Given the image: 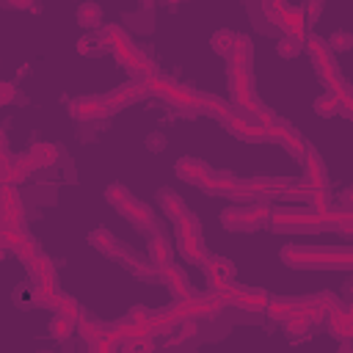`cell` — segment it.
<instances>
[{
	"mask_svg": "<svg viewBox=\"0 0 353 353\" xmlns=\"http://www.w3.org/2000/svg\"><path fill=\"white\" fill-rule=\"evenodd\" d=\"M281 262L295 270H347L353 268V251L347 245L339 248H317V245H284Z\"/></svg>",
	"mask_w": 353,
	"mask_h": 353,
	"instance_id": "cell-1",
	"label": "cell"
},
{
	"mask_svg": "<svg viewBox=\"0 0 353 353\" xmlns=\"http://www.w3.org/2000/svg\"><path fill=\"white\" fill-rule=\"evenodd\" d=\"M270 229L279 234H320L325 226L314 215L312 207H276L268 218Z\"/></svg>",
	"mask_w": 353,
	"mask_h": 353,
	"instance_id": "cell-2",
	"label": "cell"
},
{
	"mask_svg": "<svg viewBox=\"0 0 353 353\" xmlns=\"http://www.w3.org/2000/svg\"><path fill=\"white\" fill-rule=\"evenodd\" d=\"M303 47L309 50V58H312V63H314L317 77L323 80V85H325L331 94H334L336 88H342L345 80H342V72H339V66H336V61H334V50L328 47V41H325L323 36H317V33H306Z\"/></svg>",
	"mask_w": 353,
	"mask_h": 353,
	"instance_id": "cell-3",
	"label": "cell"
},
{
	"mask_svg": "<svg viewBox=\"0 0 353 353\" xmlns=\"http://www.w3.org/2000/svg\"><path fill=\"white\" fill-rule=\"evenodd\" d=\"M268 218H270L268 201H245V204L226 207L221 212V226L229 232H256L268 223Z\"/></svg>",
	"mask_w": 353,
	"mask_h": 353,
	"instance_id": "cell-4",
	"label": "cell"
},
{
	"mask_svg": "<svg viewBox=\"0 0 353 353\" xmlns=\"http://www.w3.org/2000/svg\"><path fill=\"white\" fill-rule=\"evenodd\" d=\"M229 94H232V108H234V113H240V116H245V119H254V116L262 110V99H259L256 91H254L251 69L229 66Z\"/></svg>",
	"mask_w": 353,
	"mask_h": 353,
	"instance_id": "cell-5",
	"label": "cell"
},
{
	"mask_svg": "<svg viewBox=\"0 0 353 353\" xmlns=\"http://www.w3.org/2000/svg\"><path fill=\"white\" fill-rule=\"evenodd\" d=\"M174 226H176V251H179V256L190 265H201L207 259V248H204V240H201L199 218L188 210L179 221H174Z\"/></svg>",
	"mask_w": 353,
	"mask_h": 353,
	"instance_id": "cell-6",
	"label": "cell"
},
{
	"mask_svg": "<svg viewBox=\"0 0 353 353\" xmlns=\"http://www.w3.org/2000/svg\"><path fill=\"white\" fill-rule=\"evenodd\" d=\"M143 80H146L149 94L165 99L168 105L179 108V110H193V108H199V91H193L190 85H182V83H176V80H171V77H165V74H157V72L149 74V77H143Z\"/></svg>",
	"mask_w": 353,
	"mask_h": 353,
	"instance_id": "cell-7",
	"label": "cell"
},
{
	"mask_svg": "<svg viewBox=\"0 0 353 353\" xmlns=\"http://www.w3.org/2000/svg\"><path fill=\"white\" fill-rule=\"evenodd\" d=\"M99 41H102V47L105 50H110L113 52V58L124 66L127 63V58L135 52V44H132V36L121 28V25H102L99 28Z\"/></svg>",
	"mask_w": 353,
	"mask_h": 353,
	"instance_id": "cell-8",
	"label": "cell"
},
{
	"mask_svg": "<svg viewBox=\"0 0 353 353\" xmlns=\"http://www.w3.org/2000/svg\"><path fill=\"white\" fill-rule=\"evenodd\" d=\"M110 113L116 110L105 97H77L69 102V116L74 121H97V119H108Z\"/></svg>",
	"mask_w": 353,
	"mask_h": 353,
	"instance_id": "cell-9",
	"label": "cell"
},
{
	"mask_svg": "<svg viewBox=\"0 0 353 353\" xmlns=\"http://www.w3.org/2000/svg\"><path fill=\"white\" fill-rule=\"evenodd\" d=\"M301 160H303V185L309 190H325L328 188V171H325V163L312 143H306Z\"/></svg>",
	"mask_w": 353,
	"mask_h": 353,
	"instance_id": "cell-10",
	"label": "cell"
},
{
	"mask_svg": "<svg viewBox=\"0 0 353 353\" xmlns=\"http://www.w3.org/2000/svg\"><path fill=\"white\" fill-rule=\"evenodd\" d=\"M28 276H30V281H33V287H41V290H58V273H55V265H52V259L47 256V254H36V256H30L28 262Z\"/></svg>",
	"mask_w": 353,
	"mask_h": 353,
	"instance_id": "cell-11",
	"label": "cell"
},
{
	"mask_svg": "<svg viewBox=\"0 0 353 353\" xmlns=\"http://www.w3.org/2000/svg\"><path fill=\"white\" fill-rule=\"evenodd\" d=\"M146 97H149L146 80L135 77V80H127V83H121L119 88H113V91H110L105 99L110 102V108H113V110H121V108L135 105V102H141V99H146Z\"/></svg>",
	"mask_w": 353,
	"mask_h": 353,
	"instance_id": "cell-12",
	"label": "cell"
},
{
	"mask_svg": "<svg viewBox=\"0 0 353 353\" xmlns=\"http://www.w3.org/2000/svg\"><path fill=\"white\" fill-rule=\"evenodd\" d=\"M284 36H298V39H306V22H303V6H281L276 11V17L270 19Z\"/></svg>",
	"mask_w": 353,
	"mask_h": 353,
	"instance_id": "cell-13",
	"label": "cell"
},
{
	"mask_svg": "<svg viewBox=\"0 0 353 353\" xmlns=\"http://www.w3.org/2000/svg\"><path fill=\"white\" fill-rule=\"evenodd\" d=\"M223 124H226V130H229L237 141H243V143H265V130H262L254 119H245V116H240V113H232Z\"/></svg>",
	"mask_w": 353,
	"mask_h": 353,
	"instance_id": "cell-14",
	"label": "cell"
},
{
	"mask_svg": "<svg viewBox=\"0 0 353 353\" xmlns=\"http://www.w3.org/2000/svg\"><path fill=\"white\" fill-rule=\"evenodd\" d=\"M116 210H119V215H124V218H127L130 223H135L138 229L152 232V226H154V212H152L149 204H143V201H138L135 196H130V199L121 201Z\"/></svg>",
	"mask_w": 353,
	"mask_h": 353,
	"instance_id": "cell-15",
	"label": "cell"
},
{
	"mask_svg": "<svg viewBox=\"0 0 353 353\" xmlns=\"http://www.w3.org/2000/svg\"><path fill=\"white\" fill-rule=\"evenodd\" d=\"M325 325L328 334L339 342H350L353 339V309L350 306H336L334 312L325 314Z\"/></svg>",
	"mask_w": 353,
	"mask_h": 353,
	"instance_id": "cell-16",
	"label": "cell"
},
{
	"mask_svg": "<svg viewBox=\"0 0 353 353\" xmlns=\"http://www.w3.org/2000/svg\"><path fill=\"white\" fill-rule=\"evenodd\" d=\"M58 154H61V149H58L55 143H50V141H36V143L22 154V163H25L30 171H39V168L52 165V163L58 160Z\"/></svg>",
	"mask_w": 353,
	"mask_h": 353,
	"instance_id": "cell-17",
	"label": "cell"
},
{
	"mask_svg": "<svg viewBox=\"0 0 353 353\" xmlns=\"http://www.w3.org/2000/svg\"><path fill=\"white\" fill-rule=\"evenodd\" d=\"M174 171H176V176H179L182 182L196 185V188L212 174V168H210L204 160H199V157H179V160L174 163Z\"/></svg>",
	"mask_w": 353,
	"mask_h": 353,
	"instance_id": "cell-18",
	"label": "cell"
},
{
	"mask_svg": "<svg viewBox=\"0 0 353 353\" xmlns=\"http://www.w3.org/2000/svg\"><path fill=\"white\" fill-rule=\"evenodd\" d=\"M157 276H160V281L168 287V292L174 295V298H185V295H190L193 292V287H190V279H188V273L179 268V265H165V268H160L157 270Z\"/></svg>",
	"mask_w": 353,
	"mask_h": 353,
	"instance_id": "cell-19",
	"label": "cell"
},
{
	"mask_svg": "<svg viewBox=\"0 0 353 353\" xmlns=\"http://www.w3.org/2000/svg\"><path fill=\"white\" fill-rule=\"evenodd\" d=\"M88 243H91L99 254H105V256H110V259H127V248L119 243L116 234H110V232L102 229V226L88 234Z\"/></svg>",
	"mask_w": 353,
	"mask_h": 353,
	"instance_id": "cell-20",
	"label": "cell"
},
{
	"mask_svg": "<svg viewBox=\"0 0 353 353\" xmlns=\"http://www.w3.org/2000/svg\"><path fill=\"white\" fill-rule=\"evenodd\" d=\"M201 268H204V276H207V281H210V290L218 287V284L226 281V279H234V265H232L226 256L207 254V259L201 262Z\"/></svg>",
	"mask_w": 353,
	"mask_h": 353,
	"instance_id": "cell-21",
	"label": "cell"
},
{
	"mask_svg": "<svg viewBox=\"0 0 353 353\" xmlns=\"http://www.w3.org/2000/svg\"><path fill=\"white\" fill-rule=\"evenodd\" d=\"M251 61H254V44L245 33H234V41H232V50L226 55V63L229 66H237V69H251Z\"/></svg>",
	"mask_w": 353,
	"mask_h": 353,
	"instance_id": "cell-22",
	"label": "cell"
},
{
	"mask_svg": "<svg viewBox=\"0 0 353 353\" xmlns=\"http://www.w3.org/2000/svg\"><path fill=\"white\" fill-rule=\"evenodd\" d=\"M149 262H152V268L154 270H160V268H165V265H171L174 262V245L154 229V234L149 237Z\"/></svg>",
	"mask_w": 353,
	"mask_h": 353,
	"instance_id": "cell-23",
	"label": "cell"
},
{
	"mask_svg": "<svg viewBox=\"0 0 353 353\" xmlns=\"http://www.w3.org/2000/svg\"><path fill=\"white\" fill-rule=\"evenodd\" d=\"M268 298L270 295L265 290H259V287H240V292H237V298H234L232 306H237L243 312H265Z\"/></svg>",
	"mask_w": 353,
	"mask_h": 353,
	"instance_id": "cell-24",
	"label": "cell"
},
{
	"mask_svg": "<svg viewBox=\"0 0 353 353\" xmlns=\"http://www.w3.org/2000/svg\"><path fill=\"white\" fill-rule=\"evenodd\" d=\"M199 110L212 116V119H218V121H226L234 113L232 102H226V99H221L215 94H201V91H199Z\"/></svg>",
	"mask_w": 353,
	"mask_h": 353,
	"instance_id": "cell-25",
	"label": "cell"
},
{
	"mask_svg": "<svg viewBox=\"0 0 353 353\" xmlns=\"http://www.w3.org/2000/svg\"><path fill=\"white\" fill-rule=\"evenodd\" d=\"M74 331H77V334H80V339L91 347L102 334H108V331H110V325H108V323H102V320H94V317H88V314L83 312V317L74 323Z\"/></svg>",
	"mask_w": 353,
	"mask_h": 353,
	"instance_id": "cell-26",
	"label": "cell"
},
{
	"mask_svg": "<svg viewBox=\"0 0 353 353\" xmlns=\"http://www.w3.org/2000/svg\"><path fill=\"white\" fill-rule=\"evenodd\" d=\"M157 201H160V210L165 212V218H168V221H179V218L188 212V207H185L182 196H179L176 190H171V188H163V190L157 193Z\"/></svg>",
	"mask_w": 353,
	"mask_h": 353,
	"instance_id": "cell-27",
	"label": "cell"
},
{
	"mask_svg": "<svg viewBox=\"0 0 353 353\" xmlns=\"http://www.w3.org/2000/svg\"><path fill=\"white\" fill-rule=\"evenodd\" d=\"M234 182H237V176L212 171V174H210L199 188H201L207 196H229V193H232V188H234Z\"/></svg>",
	"mask_w": 353,
	"mask_h": 353,
	"instance_id": "cell-28",
	"label": "cell"
},
{
	"mask_svg": "<svg viewBox=\"0 0 353 353\" xmlns=\"http://www.w3.org/2000/svg\"><path fill=\"white\" fill-rule=\"evenodd\" d=\"M52 312H58V314L69 317L72 323H77V320L83 317V306H80V301H77L74 295L63 292V290H58V292H55V303H52Z\"/></svg>",
	"mask_w": 353,
	"mask_h": 353,
	"instance_id": "cell-29",
	"label": "cell"
},
{
	"mask_svg": "<svg viewBox=\"0 0 353 353\" xmlns=\"http://www.w3.org/2000/svg\"><path fill=\"white\" fill-rule=\"evenodd\" d=\"M124 69L132 74V77H149V74H154L157 72V66H154V61L146 55V52H141L138 47H135V52L127 58V63H124Z\"/></svg>",
	"mask_w": 353,
	"mask_h": 353,
	"instance_id": "cell-30",
	"label": "cell"
},
{
	"mask_svg": "<svg viewBox=\"0 0 353 353\" xmlns=\"http://www.w3.org/2000/svg\"><path fill=\"white\" fill-rule=\"evenodd\" d=\"M0 229H14L25 232V207L19 204H3L0 207Z\"/></svg>",
	"mask_w": 353,
	"mask_h": 353,
	"instance_id": "cell-31",
	"label": "cell"
},
{
	"mask_svg": "<svg viewBox=\"0 0 353 353\" xmlns=\"http://www.w3.org/2000/svg\"><path fill=\"white\" fill-rule=\"evenodd\" d=\"M77 22H80L83 28H88V30L102 28V8H99L94 0L80 3V6H77Z\"/></svg>",
	"mask_w": 353,
	"mask_h": 353,
	"instance_id": "cell-32",
	"label": "cell"
},
{
	"mask_svg": "<svg viewBox=\"0 0 353 353\" xmlns=\"http://www.w3.org/2000/svg\"><path fill=\"white\" fill-rule=\"evenodd\" d=\"M292 309H295V298H268V303H265V314L273 323H281Z\"/></svg>",
	"mask_w": 353,
	"mask_h": 353,
	"instance_id": "cell-33",
	"label": "cell"
},
{
	"mask_svg": "<svg viewBox=\"0 0 353 353\" xmlns=\"http://www.w3.org/2000/svg\"><path fill=\"white\" fill-rule=\"evenodd\" d=\"M281 325H284V331L290 334V336H301V334H306L309 328H312V323H309V317L301 312V309H292L284 320H281Z\"/></svg>",
	"mask_w": 353,
	"mask_h": 353,
	"instance_id": "cell-34",
	"label": "cell"
},
{
	"mask_svg": "<svg viewBox=\"0 0 353 353\" xmlns=\"http://www.w3.org/2000/svg\"><path fill=\"white\" fill-rule=\"evenodd\" d=\"M110 328H113V334H116L121 342H124V339H132V336H141V334H149V331H146L141 323H135L130 314H127V317H121V320H116Z\"/></svg>",
	"mask_w": 353,
	"mask_h": 353,
	"instance_id": "cell-35",
	"label": "cell"
},
{
	"mask_svg": "<svg viewBox=\"0 0 353 353\" xmlns=\"http://www.w3.org/2000/svg\"><path fill=\"white\" fill-rule=\"evenodd\" d=\"M292 130H295V127H292L290 121H284V119H279V116H276V119L265 127V141H268V143H279V146H281V143H284V138H287Z\"/></svg>",
	"mask_w": 353,
	"mask_h": 353,
	"instance_id": "cell-36",
	"label": "cell"
},
{
	"mask_svg": "<svg viewBox=\"0 0 353 353\" xmlns=\"http://www.w3.org/2000/svg\"><path fill=\"white\" fill-rule=\"evenodd\" d=\"M72 334H74V323H72L69 317H63V314L55 312V317L50 320V336H52L55 342H66Z\"/></svg>",
	"mask_w": 353,
	"mask_h": 353,
	"instance_id": "cell-37",
	"label": "cell"
},
{
	"mask_svg": "<svg viewBox=\"0 0 353 353\" xmlns=\"http://www.w3.org/2000/svg\"><path fill=\"white\" fill-rule=\"evenodd\" d=\"M232 41H234V30L221 28V30H215V33H212L210 47H212V52H218L221 58H226V55H229V50H232Z\"/></svg>",
	"mask_w": 353,
	"mask_h": 353,
	"instance_id": "cell-38",
	"label": "cell"
},
{
	"mask_svg": "<svg viewBox=\"0 0 353 353\" xmlns=\"http://www.w3.org/2000/svg\"><path fill=\"white\" fill-rule=\"evenodd\" d=\"M301 50H303V39H298V36H281L276 41V52L281 58H295Z\"/></svg>",
	"mask_w": 353,
	"mask_h": 353,
	"instance_id": "cell-39",
	"label": "cell"
},
{
	"mask_svg": "<svg viewBox=\"0 0 353 353\" xmlns=\"http://www.w3.org/2000/svg\"><path fill=\"white\" fill-rule=\"evenodd\" d=\"M312 108H314L317 116L331 119V116H336V97H334L331 91H325V94H320V97L312 102Z\"/></svg>",
	"mask_w": 353,
	"mask_h": 353,
	"instance_id": "cell-40",
	"label": "cell"
},
{
	"mask_svg": "<svg viewBox=\"0 0 353 353\" xmlns=\"http://www.w3.org/2000/svg\"><path fill=\"white\" fill-rule=\"evenodd\" d=\"M336 97V113H342L345 119H353V94H350V85L345 83L342 88L334 91Z\"/></svg>",
	"mask_w": 353,
	"mask_h": 353,
	"instance_id": "cell-41",
	"label": "cell"
},
{
	"mask_svg": "<svg viewBox=\"0 0 353 353\" xmlns=\"http://www.w3.org/2000/svg\"><path fill=\"white\" fill-rule=\"evenodd\" d=\"M11 251H14V256H19L22 262H28L30 256H36V254H39V243H36V240H33V237L25 232V234H22V240H19V243H17Z\"/></svg>",
	"mask_w": 353,
	"mask_h": 353,
	"instance_id": "cell-42",
	"label": "cell"
},
{
	"mask_svg": "<svg viewBox=\"0 0 353 353\" xmlns=\"http://www.w3.org/2000/svg\"><path fill=\"white\" fill-rule=\"evenodd\" d=\"M119 347H121V339L113 334V328H110L108 334H102V336L91 345V350H94V353H113V350H119Z\"/></svg>",
	"mask_w": 353,
	"mask_h": 353,
	"instance_id": "cell-43",
	"label": "cell"
},
{
	"mask_svg": "<svg viewBox=\"0 0 353 353\" xmlns=\"http://www.w3.org/2000/svg\"><path fill=\"white\" fill-rule=\"evenodd\" d=\"M77 52H80V55H102V52H108V50L102 47L99 36H97V39H94V36H80V39H77Z\"/></svg>",
	"mask_w": 353,
	"mask_h": 353,
	"instance_id": "cell-44",
	"label": "cell"
},
{
	"mask_svg": "<svg viewBox=\"0 0 353 353\" xmlns=\"http://www.w3.org/2000/svg\"><path fill=\"white\" fill-rule=\"evenodd\" d=\"M284 149H287V154H292V157H298L301 160V154H303V149H306V141H303V135L298 132V130H292L287 138H284V143H281Z\"/></svg>",
	"mask_w": 353,
	"mask_h": 353,
	"instance_id": "cell-45",
	"label": "cell"
},
{
	"mask_svg": "<svg viewBox=\"0 0 353 353\" xmlns=\"http://www.w3.org/2000/svg\"><path fill=\"white\" fill-rule=\"evenodd\" d=\"M174 328H176L179 334H171V336H168V345H179V342L190 339V336L196 334V320H179Z\"/></svg>",
	"mask_w": 353,
	"mask_h": 353,
	"instance_id": "cell-46",
	"label": "cell"
},
{
	"mask_svg": "<svg viewBox=\"0 0 353 353\" xmlns=\"http://www.w3.org/2000/svg\"><path fill=\"white\" fill-rule=\"evenodd\" d=\"M325 41H328L331 50H347V47L353 44V36H350L347 30H336V33H331V39H325Z\"/></svg>",
	"mask_w": 353,
	"mask_h": 353,
	"instance_id": "cell-47",
	"label": "cell"
},
{
	"mask_svg": "<svg viewBox=\"0 0 353 353\" xmlns=\"http://www.w3.org/2000/svg\"><path fill=\"white\" fill-rule=\"evenodd\" d=\"M17 99V85L8 80H0V105H8Z\"/></svg>",
	"mask_w": 353,
	"mask_h": 353,
	"instance_id": "cell-48",
	"label": "cell"
},
{
	"mask_svg": "<svg viewBox=\"0 0 353 353\" xmlns=\"http://www.w3.org/2000/svg\"><path fill=\"white\" fill-rule=\"evenodd\" d=\"M259 3H262L265 17H268V19H273V17H276V11H279V8H281L287 0H259Z\"/></svg>",
	"mask_w": 353,
	"mask_h": 353,
	"instance_id": "cell-49",
	"label": "cell"
},
{
	"mask_svg": "<svg viewBox=\"0 0 353 353\" xmlns=\"http://www.w3.org/2000/svg\"><path fill=\"white\" fill-rule=\"evenodd\" d=\"M146 146H149V149H163V146H165V138H163V135H149V138H146Z\"/></svg>",
	"mask_w": 353,
	"mask_h": 353,
	"instance_id": "cell-50",
	"label": "cell"
},
{
	"mask_svg": "<svg viewBox=\"0 0 353 353\" xmlns=\"http://www.w3.org/2000/svg\"><path fill=\"white\" fill-rule=\"evenodd\" d=\"M8 6H14V8H33V0H8Z\"/></svg>",
	"mask_w": 353,
	"mask_h": 353,
	"instance_id": "cell-51",
	"label": "cell"
},
{
	"mask_svg": "<svg viewBox=\"0 0 353 353\" xmlns=\"http://www.w3.org/2000/svg\"><path fill=\"white\" fill-rule=\"evenodd\" d=\"M8 152V143H6V135H3V130H0V154H6Z\"/></svg>",
	"mask_w": 353,
	"mask_h": 353,
	"instance_id": "cell-52",
	"label": "cell"
},
{
	"mask_svg": "<svg viewBox=\"0 0 353 353\" xmlns=\"http://www.w3.org/2000/svg\"><path fill=\"white\" fill-rule=\"evenodd\" d=\"M0 207H3V185H0Z\"/></svg>",
	"mask_w": 353,
	"mask_h": 353,
	"instance_id": "cell-53",
	"label": "cell"
},
{
	"mask_svg": "<svg viewBox=\"0 0 353 353\" xmlns=\"http://www.w3.org/2000/svg\"><path fill=\"white\" fill-rule=\"evenodd\" d=\"M306 3H320V6H323V0H306Z\"/></svg>",
	"mask_w": 353,
	"mask_h": 353,
	"instance_id": "cell-54",
	"label": "cell"
},
{
	"mask_svg": "<svg viewBox=\"0 0 353 353\" xmlns=\"http://www.w3.org/2000/svg\"><path fill=\"white\" fill-rule=\"evenodd\" d=\"M171 3H182V0H171Z\"/></svg>",
	"mask_w": 353,
	"mask_h": 353,
	"instance_id": "cell-55",
	"label": "cell"
},
{
	"mask_svg": "<svg viewBox=\"0 0 353 353\" xmlns=\"http://www.w3.org/2000/svg\"><path fill=\"white\" fill-rule=\"evenodd\" d=\"M165 3H171V0H165Z\"/></svg>",
	"mask_w": 353,
	"mask_h": 353,
	"instance_id": "cell-56",
	"label": "cell"
},
{
	"mask_svg": "<svg viewBox=\"0 0 353 353\" xmlns=\"http://www.w3.org/2000/svg\"><path fill=\"white\" fill-rule=\"evenodd\" d=\"M0 108H3V105H0Z\"/></svg>",
	"mask_w": 353,
	"mask_h": 353,
	"instance_id": "cell-57",
	"label": "cell"
}]
</instances>
